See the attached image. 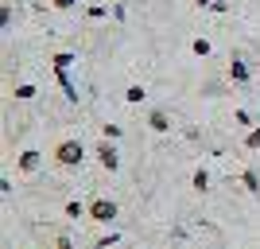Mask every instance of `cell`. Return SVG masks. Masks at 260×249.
Masks as SVG:
<instances>
[{
	"label": "cell",
	"instance_id": "5bb4252c",
	"mask_svg": "<svg viewBox=\"0 0 260 249\" xmlns=\"http://www.w3.org/2000/svg\"><path fill=\"white\" fill-rule=\"evenodd\" d=\"M245 144H249L252 152H260V129H249V136H245Z\"/></svg>",
	"mask_w": 260,
	"mask_h": 249
},
{
	"label": "cell",
	"instance_id": "8fae6325",
	"mask_svg": "<svg viewBox=\"0 0 260 249\" xmlns=\"http://www.w3.org/2000/svg\"><path fill=\"white\" fill-rule=\"evenodd\" d=\"M66 214H70V218H89V206L78 203V199H70V203H66Z\"/></svg>",
	"mask_w": 260,
	"mask_h": 249
},
{
	"label": "cell",
	"instance_id": "277c9868",
	"mask_svg": "<svg viewBox=\"0 0 260 249\" xmlns=\"http://www.w3.org/2000/svg\"><path fill=\"white\" fill-rule=\"evenodd\" d=\"M39 168H43V152L23 148V152H20V172H23V175H35Z\"/></svg>",
	"mask_w": 260,
	"mask_h": 249
},
{
	"label": "cell",
	"instance_id": "4fadbf2b",
	"mask_svg": "<svg viewBox=\"0 0 260 249\" xmlns=\"http://www.w3.org/2000/svg\"><path fill=\"white\" fill-rule=\"evenodd\" d=\"M16 98H20V101H31V98H35V86H31V82H23V86H16Z\"/></svg>",
	"mask_w": 260,
	"mask_h": 249
},
{
	"label": "cell",
	"instance_id": "9c48e42d",
	"mask_svg": "<svg viewBox=\"0 0 260 249\" xmlns=\"http://www.w3.org/2000/svg\"><path fill=\"white\" fill-rule=\"evenodd\" d=\"M51 63H54V74H66V70H70V63H74V54H70V51H58Z\"/></svg>",
	"mask_w": 260,
	"mask_h": 249
},
{
	"label": "cell",
	"instance_id": "30bf717a",
	"mask_svg": "<svg viewBox=\"0 0 260 249\" xmlns=\"http://www.w3.org/2000/svg\"><path fill=\"white\" fill-rule=\"evenodd\" d=\"M194 191H198V195H206V191H210V172H206V168H198V172H194Z\"/></svg>",
	"mask_w": 260,
	"mask_h": 249
},
{
	"label": "cell",
	"instance_id": "e0dca14e",
	"mask_svg": "<svg viewBox=\"0 0 260 249\" xmlns=\"http://www.w3.org/2000/svg\"><path fill=\"white\" fill-rule=\"evenodd\" d=\"M78 0H51V8H58V12H66V8H74Z\"/></svg>",
	"mask_w": 260,
	"mask_h": 249
},
{
	"label": "cell",
	"instance_id": "2e32d148",
	"mask_svg": "<svg viewBox=\"0 0 260 249\" xmlns=\"http://www.w3.org/2000/svg\"><path fill=\"white\" fill-rule=\"evenodd\" d=\"M194 54H202V59L210 54V43H206V39H194Z\"/></svg>",
	"mask_w": 260,
	"mask_h": 249
},
{
	"label": "cell",
	"instance_id": "6da1fadb",
	"mask_svg": "<svg viewBox=\"0 0 260 249\" xmlns=\"http://www.w3.org/2000/svg\"><path fill=\"white\" fill-rule=\"evenodd\" d=\"M51 160L58 163V168H78V163L86 160V144L78 141V136H66V141H58L51 148Z\"/></svg>",
	"mask_w": 260,
	"mask_h": 249
},
{
	"label": "cell",
	"instance_id": "9a60e30c",
	"mask_svg": "<svg viewBox=\"0 0 260 249\" xmlns=\"http://www.w3.org/2000/svg\"><path fill=\"white\" fill-rule=\"evenodd\" d=\"M0 27H4V32H8V27H12V8H8V4L0 8Z\"/></svg>",
	"mask_w": 260,
	"mask_h": 249
},
{
	"label": "cell",
	"instance_id": "ba28073f",
	"mask_svg": "<svg viewBox=\"0 0 260 249\" xmlns=\"http://www.w3.org/2000/svg\"><path fill=\"white\" fill-rule=\"evenodd\" d=\"M47 249H74V241H70V234L54 230V234H51V241H47Z\"/></svg>",
	"mask_w": 260,
	"mask_h": 249
},
{
	"label": "cell",
	"instance_id": "3957f363",
	"mask_svg": "<svg viewBox=\"0 0 260 249\" xmlns=\"http://www.w3.org/2000/svg\"><path fill=\"white\" fill-rule=\"evenodd\" d=\"M93 156H98V163L105 168V172H117V168H120V152H117L113 141H101L98 148H93Z\"/></svg>",
	"mask_w": 260,
	"mask_h": 249
},
{
	"label": "cell",
	"instance_id": "d6986e66",
	"mask_svg": "<svg viewBox=\"0 0 260 249\" xmlns=\"http://www.w3.org/2000/svg\"><path fill=\"white\" fill-rule=\"evenodd\" d=\"M198 8H214V0H194Z\"/></svg>",
	"mask_w": 260,
	"mask_h": 249
},
{
	"label": "cell",
	"instance_id": "7c38bea8",
	"mask_svg": "<svg viewBox=\"0 0 260 249\" xmlns=\"http://www.w3.org/2000/svg\"><path fill=\"white\" fill-rule=\"evenodd\" d=\"M124 98H128L132 105H140V101L148 98V90H144V86H128V90H124Z\"/></svg>",
	"mask_w": 260,
	"mask_h": 249
},
{
	"label": "cell",
	"instance_id": "ac0fdd59",
	"mask_svg": "<svg viewBox=\"0 0 260 249\" xmlns=\"http://www.w3.org/2000/svg\"><path fill=\"white\" fill-rule=\"evenodd\" d=\"M120 136V125H105V141H117Z\"/></svg>",
	"mask_w": 260,
	"mask_h": 249
},
{
	"label": "cell",
	"instance_id": "5b68a950",
	"mask_svg": "<svg viewBox=\"0 0 260 249\" xmlns=\"http://www.w3.org/2000/svg\"><path fill=\"white\" fill-rule=\"evenodd\" d=\"M148 129L152 132H167L171 129V117H167L163 109H152V113H148Z\"/></svg>",
	"mask_w": 260,
	"mask_h": 249
},
{
	"label": "cell",
	"instance_id": "7a4b0ae2",
	"mask_svg": "<svg viewBox=\"0 0 260 249\" xmlns=\"http://www.w3.org/2000/svg\"><path fill=\"white\" fill-rule=\"evenodd\" d=\"M89 222H98V226H109V222H117V203L105 195H93L89 199Z\"/></svg>",
	"mask_w": 260,
	"mask_h": 249
},
{
	"label": "cell",
	"instance_id": "52a82bcc",
	"mask_svg": "<svg viewBox=\"0 0 260 249\" xmlns=\"http://www.w3.org/2000/svg\"><path fill=\"white\" fill-rule=\"evenodd\" d=\"M241 183H245V191H249V195H260V175L252 172V168H245V172H241Z\"/></svg>",
	"mask_w": 260,
	"mask_h": 249
},
{
	"label": "cell",
	"instance_id": "8992f818",
	"mask_svg": "<svg viewBox=\"0 0 260 249\" xmlns=\"http://www.w3.org/2000/svg\"><path fill=\"white\" fill-rule=\"evenodd\" d=\"M229 78H233V82H241V86H245V82H249V66L241 63V59H229Z\"/></svg>",
	"mask_w": 260,
	"mask_h": 249
}]
</instances>
